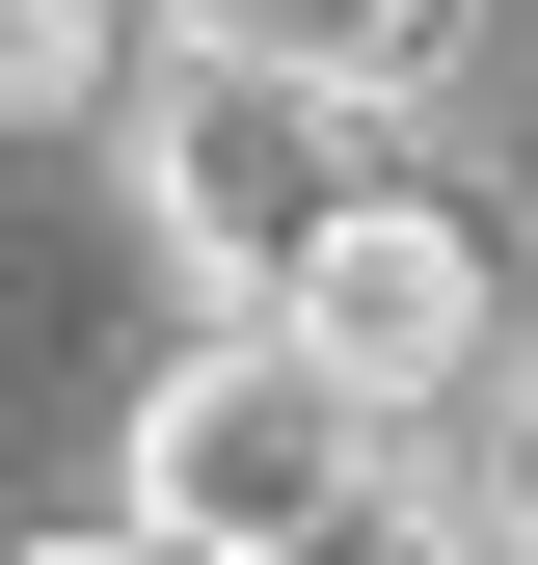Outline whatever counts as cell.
Listing matches in <instances>:
<instances>
[{
	"label": "cell",
	"mask_w": 538,
	"mask_h": 565,
	"mask_svg": "<svg viewBox=\"0 0 538 565\" xmlns=\"http://www.w3.org/2000/svg\"><path fill=\"white\" fill-rule=\"evenodd\" d=\"M351 189H377V108L269 82V54H162V82H134V216H162V269H189L216 323H269V297H297Z\"/></svg>",
	"instance_id": "1"
},
{
	"label": "cell",
	"mask_w": 538,
	"mask_h": 565,
	"mask_svg": "<svg viewBox=\"0 0 538 565\" xmlns=\"http://www.w3.org/2000/svg\"><path fill=\"white\" fill-rule=\"evenodd\" d=\"M404 458V404H351L297 323H216V350H162V404H134V512H189V539H323L351 484Z\"/></svg>",
	"instance_id": "2"
},
{
	"label": "cell",
	"mask_w": 538,
	"mask_h": 565,
	"mask_svg": "<svg viewBox=\"0 0 538 565\" xmlns=\"http://www.w3.org/2000/svg\"><path fill=\"white\" fill-rule=\"evenodd\" d=\"M269 323H297V350H323L351 404H404V431H431V404H458V377L512 350V216H485L458 162H377V189L323 216V269H297Z\"/></svg>",
	"instance_id": "3"
},
{
	"label": "cell",
	"mask_w": 538,
	"mask_h": 565,
	"mask_svg": "<svg viewBox=\"0 0 538 565\" xmlns=\"http://www.w3.org/2000/svg\"><path fill=\"white\" fill-rule=\"evenodd\" d=\"M162 28L189 54H269V82H323V108H431L485 0H162Z\"/></svg>",
	"instance_id": "4"
},
{
	"label": "cell",
	"mask_w": 538,
	"mask_h": 565,
	"mask_svg": "<svg viewBox=\"0 0 538 565\" xmlns=\"http://www.w3.org/2000/svg\"><path fill=\"white\" fill-rule=\"evenodd\" d=\"M269 565H512V512H458L431 458H377L351 512H323V539H269Z\"/></svg>",
	"instance_id": "5"
},
{
	"label": "cell",
	"mask_w": 538,
	"mask_h": 565,
	"mask_svg": "<svg viewBox=\"0 0 538 565\" xmlns=\"http://www.w3.org/2000/svg\"><path fill=\"white\" fill-rule=\"evenodd\" d=\"M28 565H269V539H189V512H134V484H108V512H82V539H28Z\"/></svg>",
	"instance_id": "6"
},
{
	"label": "cell",
	"mask_w": 538,
	"mask_h": 565,
	"mask_svg": "<svg viewBox=\"0 0 538 565\" xmlns=\"http://www.w3.org/2000/svg\"><path fill=\"white\" fill-rule=\"evenodd\" d=\"M512 539H538V431H512Z\"/></svg>",
	"instance_id": "7"
}]
</instances>
